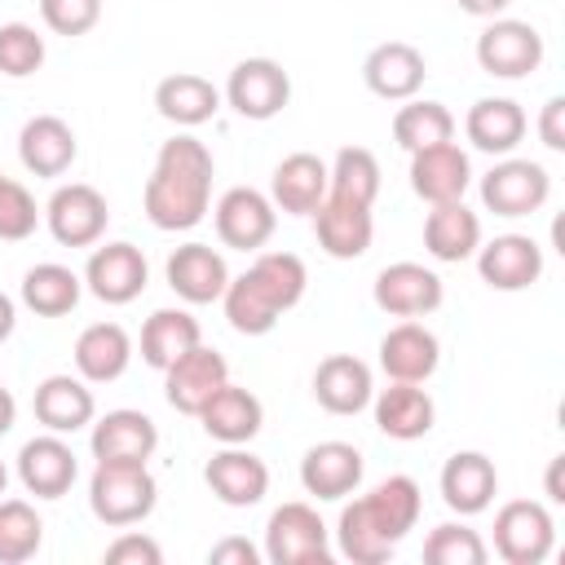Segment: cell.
<instances>
[{"instance_id":"cell-1","label":"cell","mask_w":565,"mask_h":565,"mask_svg":"<svg viewBox=\"0 0 565 565\" xmlns=\"http://www.w3.org/2000/svg\"><path fill=\"white\" fill-rule=\"evenodd\" d=\"M212 150L181 132L172 141L159 146L154 154V172L146 177V190H141V203H146V216L154 230H194L203 216H207V203H212Z\"/></svg>"},{"instance_id":"cell-2","label":"cell","mask_w":565,"mask_h":565,"mask_svg":"<svg viewBox=\"0 0 565 565\" xmlns=\"http://www.w3.org/2000/svg\"><path fill=\"white\" fill-rule=\"evenodd\" d=\"M419 486L411 477H388L380 481L371 494L344 503L340 521H335V543L340 556H349L353 565H384L397 543L415 530L419 521Z\"/></svg>"},{"instance_id":"cell-3","label":"cell","mask_w":565,"mask_h":565,"mask_svg":"<svg viewBox=\"0 0 565 565\" xmlns=\"http://www.w3.org/2000/svg\"><path fill=\"white\" fill-rule=\"evenodd\" d=\"M154 503H159V481L150 477L146 463H97L88 477V508L110 530L146 521Z\"/></svg>"},{"instance_id":"cell-4","label":"cell","mask_w":565,"mask_h":565,"mask_svg":"<svg viewBox=\"0 0 565 565\" xmlns=\"http://www.w3.org/2000/svg\"><path fill=\"white\" fill-rule=\"evenodd\" d=\"M265 561L269 565H327L331 530L309 503H282L265 521Z\"/></svg>"},{"instance_id":"cell-5","label":"cell","mask_w":565,"mask_h":565,"mask_svg":"<svg viewBox=\"0 0 565 565\" xmlns=\"http://www.w3.org/2000/svg\"><path fill=\"white\" fill-rule=\"evenodd\" d=\"M477 66L494 79H525L543 66V35L521 18H490L477 35Z\"/></svg>"},{"instance_id":"cell-6","label":"cell","mask_w":565,"mask_h":565,"mask_svg":"<svg viewBox=\"0 0 565 565\" xmlns=\"http://www.w3.org/2000/svg\"><path fill=\"white\" fill-rule=\"evenodd\" d=\"M552 543H556V525L543 503L512 499L494 512V552L508 565H539L552 556Z\"/></svg>"},{"instance_id":"cell-7","label":"cell","mask_w":565,"mask_h":565,"mask_svg":"<svg viewBox=\"0 0 565 565\" xmlns=\"http://www.w3.org/2000/svg\"><path fill=\"white\" fill-rule=\"evenodd\" d=\"M243 119H274L282 115V106L291 102V75L282 71V62L274 57H243L230 79H225V93H221Z\"/></svg>"},{"instance_id":"cell-8","label":"cell","mask_w":565,"mask_h":565,"mask_svg":"<svg viewBox=\"0 0 565 565\" xmlns=\"http://www.w3.org/2000/svg\"><path fill=\"white\" fill-rule=\"evenodd\" d=\"M44 221H49V234L62 247H93L106 234L110 207H106V194L102 190H93L84 181H71V185H57L49 194Z\"/></svg>"},{"instance_id":"cell-9","label":"cell","mask_w":565,"mask_h":565,"mask_svg":"<svg viewBox=\"0 0 565 565\" xmlns=\"http://www.w3.org/2000/svg\"><path fill=\"white\" fill-rule=\"evenodd\" d=\"M552 177L534 159H503L481 177V203L494 216H530L547 203Z\"/></svg>"},{"instance_id":"cell-10","label":"cell","mask_w":565,"mask_h":565,"mask_svg":"<svg viewBox=\"0 0 565 565\" xmlns=\"http://www.w3.org/2000/svg\"><path fill=\"white\" fill-rule=\"evenodd\" d=\"M212 221H216V238L234 252H260L278 225V207L252 190V185H234L216 199L212 207Z\"/></svg>"},{"instance_id":"cell-11","label":"cell","mask_w":565,"mask_h":565,"mask_svg":"<svg viewBox=\"0 0 565 565\" xmlns=\"http://www.w3.org/2000/svg\"><path fill=\"white\" fill-rule=\"evenodd\" d=\"M146 278H150V265H146L141 247H132V243L93 247V256L84 265V287L102 305H132L146 291Z\"/></svg>"},{"instance_id":"cell-12","label":"cell","mask_w":565,"mask_h":565,"mask_svg":"<svg viewBox=\"0 0 565 565\" xmlns=\"http://www.w3.org/2000/svg\"><path fill=\"white\" fill-rule=\"evenodd\" d=\"M371 296L388 318H424L441 305V278L419 260H393L375 274Z\"/></svg>"},{"instance_id":"cell-13","label":"cell","mask_w":565,"mask_h":565,"mask_svg":"<svg viewBox=\"0 0 565 565\" xmlns=\"http://www.w3.org/2000/svg\"><path fill=\"white\" fill-rule=\"evenodd\" d=\"M225 380H230L225 358H221L216 349L194 344L190 353H181L177 362L163 366V397H168L172 411H181V415H199L203 402H207Z\"/></svg>"},{"instance_id":"cell-14","label":"cell","mask_w":565,"mask_h":565,"mask_svg":"<svg viewBox=\"0 0 565 565\" xmlns=\"http://www.w3.org/2000/svg\"><path fill=\"white\" fill-rule=\"evenodd\" d=\"M477 274L494 291H525L543 274V247L530 234H499L477 247Z\"/></svg>"},{"instance_id":"cell-15","label":"cell","mask_w":565,"mask_h":565,"mask_svg":"<svg viewBox=\"0 0 565 565\" xmlns=\"http://www.w3.org/2000/svg\"><path fill=\"white\" fill-rule=\"evenodd\" d=\"M424 75H428V62L415 44L406 40H384L366 53L362 62V79L375 97L384 102H411L419 88H424Z\"/></svg>"},{"instance_id":"cell-16","label":"cell","mask_w":565,"mask_h":565,"mask_svg":"<svg viewBox=\"0 0 565 565\" xmlns=\"http://www.w3.org/2000/svg\"><path fill=\"white\" fill-rule=\"evenodd\" d=\"M468 185H472V163H468V154H463L455 141L424 146V150L411 154V190H415L428 207L463 199Z\"/></svg>"},{"instance_id":"cell-17","label":"cell","mask_w":565,"mask_h":565,"mask_svg":"<svg viewBox=\"0 0 565 565\" xmlns=\"http://www.w3.org/2000/svg\"><path fill=\"white\" fill-rule=\"evenodd\" d=\"M88 446H93L97 463H146L154 455V446H159V428H154L150 415L119 406V411H106L93 424Z\"/></svg>"},{"instance_id":"cell-18","label":"cell","mask_w":565,"mask_h":565,"mask_svg":"<svg viewBox=\"0 0 565 565\" xmlns=\"http://www.w3.org/2000/svg\"><path fill=\"white\" fill-rule=\"evenodd\" d=\"M75 472H79V463H75V450L62 441V433L31 437L18 450V481L35 499H62L75 486Z\"/></svg>"},{"instance_id":"cell-19","label":"cell","mask_w":565,"mask_h":565,"mask_svg":"<svg viewBox=\"0 0 565 565\" xmlns=\"http://www.w3.org/2000/svg\"><path fill=\"white\" fill-rule=\"evenodd\" d=\"M163 274H168V287H172L185 305H212V300H221V291H225V282H230L225 256H221L216 247H207V243H181V247L168 256Z\"/></svg>"},{"instance_id":"cell-20","label":"cell","mask_w":565,"mask_h":565,"mask_svg":"<svg viewBox=\"0 0 565 565\" xmlns=\"http://www.w3.org/2000/svg\"><path fill=\"white\" fill-rule=\"evenodd\" d=\"M194 419L203 424V433H207L212 441H221V446H243V441H252V437L260 433L265 406H260V397H256L252 388L225 380V384L203 402V411H199Z\"/></svg>"},{"instance_id":"cell-21","label":"cell","mask_w":565,"mask_h":565,"mask_svg":"<svg viewBox=\"0 0 565 565\" xmlns=\"http://www.w3.org/2000/svg\"><path fill=\"white\" fill-rule=\"evenodd\" d=\"M362 472H366L362 450L349 446V441H318L300 459V486L313 499H344V494H353L362 486Z\"/></svg>"},{"instance_id":"cell-22","label":"cell","mask_w":565,"mask_h":565,"mask_svg":"<svg viewBox=\"0 0 565 565\" xmlns=\"http://www.w3.org/2000/svg\"><path fill=\"white\" fill-rule=\"evenodd\" d=\"M203 481H207V490L225 508H252V503H260L269 494V468H265V459H256L243 446L216 450L207 459V468H203Z\"/></svg>"},{"instance_id":"cell-23","label":"cell","mask_w":565,"mask_h":565,"mask_svg":"<svg viewBox=\"0 0 565 565\" xmlns=\"http://www.w3.org/2000/svg\"><path fill=\"white\" fill-rule=\"evenodd\" d=\"M441 503L459 516H477L494 503V490H499V472L494 463L481 455V450H455L446 463H441Z\"/></svg>"},{"instance_id":"cell-24","label":"cell","mask_w":565,"mask_h":565,"mask_svg":"<svg viewBox=\"0 0 565 565\" xmlns=\"http://www.w3.org/2000/svg\"><path fill=\"white\" fill-rule=\"evenodd\" d=\"M313 234H318V247L335 260H358L371 238H375V221H371V207L366 203H349V199H335L327 194L313 212Z\"/></svg>"},{"instance_id":"cell-25","label":"cell","mask_w":565,"mask_h":565,"mask_svg":"<svg viewBox=\"0 0 565 565\" xmlns=\"http://www.w3.org/2000/svg\"><path fill=\"white\" fill-rule=\"evenodd\" d=\"M437 362H441V344H437V335H433L424 322H415V318L388 327L384 340H380V366H384L388 380L424 384V380L437 371Z\"/></svg>"},{"instance_id":"cell-26","label":"cell","mask_w":565,"mask_h":565,"mask_svg":"<svg viewBox=\"0 0 565 565\" xmlns=\"http://www.w3.org/2000/svg\"><path fill=\"white\" fill-rule=\"evenodd\" d=\"M313 397L322 411L331 415H358L371 406L375 384H371V366L353 353H331L318 362L313 371Z\"/></svg>"},{"instance_id":"cell-27","label":"cell","mask_w":565,"mask_h":565,"mask_svg":"<svg viewBox=\"0 0 565 565\" xmlns=\"http://www.w3.org/2000/svg\"><path fill=\"white\" fill-rule=\"evenodd\" d=\"M75 154H79L75 128L57 115H35L18 132V159L31 177H62L75 163Z\"/></svg>"},{"instance_id":"cell-28","label":"cell","mask_w":565,"mask_h":565,"mask_svg":"<svg viewBox=\"0 0 565 565\" xmlns=\"http://www.w3.org/2000/svg\"><path fill=\"white\" fill-rule=\"evenodd\" d=\"M327 199V163L309 150L287 154L269 177V203L287 216H313Z\"/></svg>"},{"instance_id":"cell-29","label":"cell","mask_w":565,"mask_h":565,"mask_svg":"<svg viewBox=\"0 0 565 565\" xmlns=\"http://www.w3.org/2000/svg\"><path fill=\"white\" fill-rule=\"evenodd\" d=\"M371 406H375V428L393 441H419L433 433V419H437L433 397L419 384H402V380L380 388L371 397Z\"/></svg>"},{"instance_id":"cell-30","label":"cell","mask_w":565,"mask_h":565,"mask_svg":"<svg viewBox=\"0 0 565 565\" xmlns=\"http://www.w3.org/2000/svg\"><path fill=\"white\" fill-rule=\"evenodd\" d=\"M35 419L49 428V433H79L84 424H93L97 415V402H93V388L88 380L79 375H49L35 384Z\"/></svg>"},{"instance_id":"cell-31","label":"cell","mask_w":565,"mask_h":565,"mask_svg":"<svg viewBox=\"0 0 565 565\" xmlns=\"http://www.w3.org/2000/svg\"><path fill=\"white\" fill-rule=\"evenodd\" d=\"M525 128H530V119H525V110L512 97H481L463 115L468 141L477 150H486V154H512L521 146Z\"/></svg>"},{"instance_id":"cell-32","label":"cell","mask_w":565,"mask_h":565,"mask_svg":"<svg viewBox=\"0 0 565 565\" xmlns=\"http://www.w3.org/2000/svg\"><path fill=\"white\" fill-rule=\"evenodd\" d=\"M424 247L433 260H446V265H459L468 256H477L481 247V216L472 207H463V199L455 203H437L424 221Z\"/></svg>"},{"instance_id":"cell-33","label":"cell","mask_w":565,"mask_h":565,"mask_svg":"<svg viewBox=\"0 0 565 565\" xmlns=\"http://www.w3.org/2000/svg\"><path fill=\"white\" fill-rule=\"evenodd\" d=\"M154 110L168 124H177V128H199V124H207L221 110V88L212 79L194 75V71H177V75L159 79Z\"/></svg>"},{"instance_id":"cell-34","label":"cell","mask_w":565,"mask_h":565,"mask_svg":"<svg viewBox=\"0 0 565 565\" xmlns=\"http://www.w3.org/2000/svg\"><path fill=\"white\" fill-rule=\"evenodd\" d=\"M128 362H132V340H128V331L119 322H93V327L79 331V340H75L79 380L110 384V380H119L128 371Z\"/></svg>"},{"instance_id":"cell-35","label":"cell","mask_w":565,"mask_h":565,"mask_svg":"<svg viewBox=\"0 0 565 565\" xmlns=\"http://www.w3.org/2000/svg\"><path fill=\"white\" fill-rule=\"evenodd\" d=\"M84 296V278L57 260H44V265H31L22 274V305L40 318H62L79 305Z\"/></svg>"},{"instance_id":"cell-36","label":"cell","mask_w":565,"mask_h":565,"mask_svg":"<svg viewBox=\"0 0 565 565\" xmlns=\"http://www.w3.org/2000/svg\"><path fill=\"white\" fill-rule=\"evenodd\" d=\"M194 344H203V331H199V318H190L185 309H154L141 327V362L154 371H163Z\"/></svg>"},{"instance_id":"cell-37","label":"cell","mask_w":565,"mask_h":565,"mask_svg":"<svg viewBox=\"0 0 565 565\" xmlns=\"http://www.w3.org/2000/svg\"><path fill=\"white\" fill-rule=\"evenodd\" d=\"M221 305H225V318H230V327H234L238 335H265V331H274V322L282 318V309L269 300V291L256 282L252 269L225 282Z\"/></svg>"},{"instance_id":"cell-38","label":"cell","mask_w":565,"mask_h":565,"mask_svg":"<svg viewBox=\"0 0 565 565\" xmlns=\"http://www.w3.org/2000/svg\"><path fill=\"white\" fill-rule=\"evenodd\" d=\"M327 194L349 199V203H375L380 194V159L366 146H344L327 163Z\"/></svg>"},{"instance_id":"cell-39","label":"cell","mask_w":565,"mask_h":565,"mask_svg":"<svg viewBox=\"0 0 565 565\" xmlns=\"http://www.w3.org/2000/svg\"><path fill=\"white\" fill-rule=\"evenodd\" d=\"M450 137H455V115L441 102H406L393 115V141L406 154H415L424 146H441Z\"/></svg>"},{"instance_id":"cell-40","label":"cell","mask_w":565,"mask_h":565,"mask_svg":"<svg viewBox=\"0 0 565 565\" xmlns=\"http://www.w3.org/2000/svg\"><path fill=\"white\" fill-rule=\"evenodd\" d=\"M44 521L26 499H0V565H22L40 552Z\"/></svg>"},{"instance_id":"cell-41","label":"cell","mask_w":565,"mask_h":565,"mask_svg":"<svg viewBox=\"0 0 565 565\" xmlns=\"http://www.w3.org/2000/svg\"><path fill=\"white\" fill-rule=\"evenodd\" d=\"M252 274H256V282L269 291V300L282 313L296 309L300 296H305V287H309V269H305V260L296 252H256Z\"/></svg>"},{"instance_id":"cell-42","label":"cell","mask_w":565,"mask_h":565,"mask_svg":"<svg viewBox=\"0 0 565 565\" xmlns=\"http://www.w3.org/2000/svg\"><path fill=\"white\" fill-rule=\"evenodd\" d=\"M424 561L428 565H486V543L477 530L459 521H441L424 539Z\"/></svg>"},{"instance_id":"cell-43","label":"cell","mask_w":565,"mask_h":565,"mask_svg":"<svg viewBox=\"0 0 565 565\" xmlns=\"http://www.w3.org/2000/svg\"><path fill=\"white\" fill-rule=\"evenodd\" d=\"M44 66V35L26 22H4L0 26V75L26 79Z\"/></svg>"},{"instance_id":"cell-44","label":"cell","mask_w":565,"mask_h":565,"mask_svg":"<svg viewBox=\"0 0 565 565\" xmlns=\"http://www.w3.org/2000/svg\"><path fill=\"white\" fill-rule=\"evenodd\" d=\"M35 225H40V207H35L31 190L13 177H0V238L22 243L35 234Z\"/></svg>"},{"instance_id":"cell-45","label":"cell","mask_w":565,"mask_h":565,"mask_svg":"<svg viewBox=\"0 0 565 565\" xmlns=\"http://www.w3.org/2000/svg\"><path fill=\"white\" fill-rule=\"evenodd\" d=\"M40 18L53 35H88L102 18V0H40Z\"/></svg>"},{"instance_id":"cell-46","label":"cell","mask_w":565,"mask_h":565,"mask_svg":"<svg viewBox=\"0 0 565 565\" xmlns=\"http://www.w3.org/2000/svg\"><path fill=\"white\" fill-rule=\"evenodd\" d=\"M106 561H110V565H159V561H163V547H159L150 534L128 530V534H119V539L106 547Z\"/></svg>"},{"instance_id":"cell-47","label":"cell","mask_w":565,"mask_h":565,"mask_svg":"<svg viewBox=\"0 0 565 565\" xmlns=\"http://www.w3.org/2000/svg\"><path fill=\"white\" fill-rule=\"evenodd\" d=\"M539 141L547 150H565V97H547L539 115Z\"/></svg>"},{"instance_id":"cell-48","label":"cell","mask_w":565,"mask_h":565,"mask_svg":"<svg viewBox=\"0 0 565 565\" xmlns=\"http://www.w3.org/2000/svg\"><path fill=\"white\" fill-rule=\"evenodd\" d=\"M207 561H212V565H256L260 552H256L247 539H225V543H216V547L207 552Z\"/></svg>"},{"instance_id":"cell-49","label":"cell","mask_w":565,"mask_h":565,"mask_svg":"<svg viewBox=\"0 0 565 565\" xmlns=\"http://www.w3.org/2000/svg\"><path fill=\"white\" fill-rule=\"evenodd\" d=\"M463 13H472V18H499L512 0H455Z\"/></svg>"},{"instance_id":"cell-50","label":"cell","mask_w":565,"mask_h":565,"mask_svg":"<svg viewBox=\"0 0 565 565\" xmlns=\"http://www.w3.org/2000/svg\"><path fill=\"white\" fill-rule=\"evenodd\" d=\"M561 468H565V455H556L547 463V499L552 503H565V486H561Z\"/></svg>"},{"instance_id":"cell-51","label":"cell","mask_w":565,"mask_h":565,"mask_svg":"<svg viewBox=\"0 0 565 565\" xmlns=\"http://www.w3.org/2000/svg\"><path fill=\"white\" fill-rule=\"evenodd\" d=\"M13 327H18V305H13V296L0 291V344L13 335Z\"/></svg>"},{"instance_id":"cell-52","label":"cell","mask_w":565,"mask_h":565,"mask_svg":"<svg viewBox=\"0 0 565 565\" xmlns=\"http://www.w3.org/2000/svg\"><path fill=\"white\" fill-rule=\"evenodd\" d=\"M13 419H18V402H13V393L0 384V437L13 428Z\"/></svg>"},{"instance_id":"cell-53","label":"cell","mask_w":565,"mask_h":565,"mask_svg":"<svg viewBox=\"0 0 565 565\" xmlns=\"http://www.w3.org/2000/svg\"><path fill=\"white\" fill-rule=\"evenodd\" d=\"M4 486H9V468H4V459H0V494H4Z\"/></svg>"},{"instance_id":"cell-54","label":"cell","mask_w":565,"mask_h":565,"mask_svg":"<svg viewBox=\"0 0 565 565\" xmlns=\"http://www.w3.org/2000/svg\"><path fill=\"white\" fill-rule=\"evenodd\" d=\"M0 177H4V172H0Z\"/></svg>"}]
</instances>
